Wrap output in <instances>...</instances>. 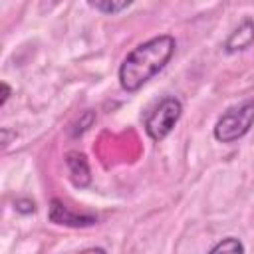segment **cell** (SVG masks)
I'll use <instances>...</instances> for the list:
<instances>
[{
	"label": "cell",
	"mask_w": 254,
	"mask_h": 254,
	"mask_svg": "<svg viewBox=\"0 0 254 254\" xmlns=\"http://www.w3.org/2000/svg\"><path fill=\"white\" fill-rule=\"evenodd\" d=\"M177 42L171 34L155 36L135 46L119 65V83L127 93L139 91L173 58Z\"/></svg>",
	"instance_id": "cell-1"
},
{
	"label": "cell",
	"mask_w": 254,
	"mask_h": 254,
	"mask_svg": "<svg viewBox=\"0 0 254 254\" xmlns=\"http://www.w3.org/2000/svg\"><path fill=\"white\" fill-rule=\"evenodd\" d=\"M254 125V99H246L228 107L214 123V139L220 143H234L244 137Z\"/></svg>",
	"instance_id": "cell-2"
},
{
	"label": "cell",
	"mask_w": 254,
	"mask_h": 254,
	"mask_svg": "<svg viewBox=\"0 0 254 254\" xmlns=\"http://www.w3.org/2000/svg\"><path fill=\"white\" fill-rule=\"evenodd\" d=\"M183 115V103L181 99L169 95L163 97L153 109L151 113L145 117V131L153 141H163L179 123Z\"/></svg>",
	"instance_id": "cell-3"
},
{
	"label": "cell",
	"mask_w": 254,
	"mask_h": 254,
	"mask_svg": "<svg viewBox=\"0 0 254 254\" xmlns=\"http://www.w3.org/2000/svg\"><path fill=\"white\" fill-rule=\"evenodd\" d=\"M48 218L54 224L60 226H69V228H85L97 224V216L89 212H73L64 200L52 198L50 208H48Z\"/></svg>",
	"instance_id": "cell-4"
},
{
	"label": "cell",
	"mask_w": 254,
	"mask_h": 254,
	"mask_svg": "<svg viewBox=\"0 0 254 254\" xmlns=\"http://www.w3.org/2000/svg\"><path fill=\"white\" fill-rule=\"evenodd\" d=\"M65 167L69 173L71 183L77 189H85L91 183V171H89V163L87 157L79 151H67L65 153Z\"/></svg>",
	"instance_id": "cell-5"
},
{
	"label": "cell",
	"mask_w": 254,
	"mask_h": 254,
	"mask_svg": "<svg viewBox=\"0 0 254 254\" xmlns=\"http://www.w3.org/2000/svg\"><path fill=\"white\" fill-rule=\"evenodd\" d=\"M254 44V20L252 18H244L240 22L238 28H234L230 32V36L224 42V52L226 54H236L242 52L246 48H250Z\"/></svg>",
	"instance_id": "cell-6"
},
{
	"label": "cell",
	"mask_w": 254,
	"mask_h": 254,
	"mask_svg": "<svg viewBox=\"0 0 254 254\" xmlns=\"http://www.w3.org/2000/svg\"><path fill=\"white\" fill-rule=\"evenodd\" d=\"M135 0H87V4L101 12V14H107V16H115L123 10H127Z\"/></svg>",
	"instance_id": "cell-7"
},
{
	"label": "cell",
	"mask_w": 254,
	"mask_h": 254,
	"mask_svg": "<svg viewBox=\"0 0 254 254\" xmlns=\"http://www.w3.org/2000/svg\"><path fill=\"white\" fill-rule=\"evenodd\" d=\"M244 250H246L244 244L234 236H226V238H222L218 244H214L210 248L212 254H218V252H244Z\"/></svg>",
	"instance_id": "cell-8"
},
{
	"label": "cell",
	"mask_w": 254,
	"mask_h": 254,
	"mask_svg": "<svg viewBox=\"0 0 254 254\" xmlns=\"http://www.w3.org/2000/svg\"><path fill=\"white\" fill-rule=\"evenodd\" d=\"M93 121H95V113L89 109V111H85L81 117H79V121L75 123V129L71 131V135L73 137H77V135H83L91 125H93Z\"/></svg>",
	"instance_id": "cell-9"
},
{
	"label": "cell",
	"mask_w": 254,
	"mask_h": 254,
	"mask_svg": "<svg viewBox=\"0 0 254 254\" xmlns=\"http://www.w3.org/2000/svg\"><path fill=\"white\" fill-rule=\"evenodd\" d=\"M14 208L22 214H32V212H36V202L32 198H18L14 202Z\"/></svg>",
	"instance_id": "cell-10"
},
{
	"label": "cell",
	"mask_w": 254,
	"mask_h": 254,
	"mask_svg": "<svg viewBox=\"0 0 254 254\" xmlns=\"http://www.w3.org/2000/svg\"><path fill=\"white\" fill-rule=\"evenodd\" d=\"M2 97H0V105H4L6 101H8V97H10V93H12V89H10V85L6 83V81H2Z\"/></svg>",
	"instance_id": "cell-11"
}]
</instances>
